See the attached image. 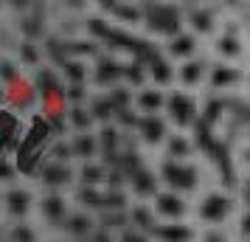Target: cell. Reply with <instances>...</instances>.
Wrapping results in <instances>:
<instances>
[{
	"label": "cell",
	"instance_id": "cell-1",
	"mask_svg": "<svg viewBox=\"0 0 250 242\" xmlns=\"http://www.w3.org/2000/svg\"><path fill=\"white\" fill-rule=\"evenodd\" d=\"M180 9L177 6H146V25L158 34L180 37Z\"/></svg>",
	"mask_w": 250,
	"mask_h": 242
},
{
	"label": "cell",
	"instance_id": "cell-2",
	"mask_svg": "<svg viewBox=\"0 0 250 242\" xmlns=\"http://www.w3.org/2000/svg\"><path fill=\"white\" fill-rule=\"evenodd\" d=\"M163 180L177 189V192H188L197 186V169L188 166V163H180V161H169L163 163Z\"/></svg>",
	"mask_w": 250,
	"mask_h": 242
},
{
	"label": "cell",
	"instance_id": "cell-3",
	"mask_svg": "<svg viewBox=\"0 0 250 242\" xmlns=\"http://www.w3.org/2000/svg\"><path fill=\"white\" fill-rule=\"evenodd\" d=\"M166 107H169V115L180 124V127L191 124V118L197 115V104H194V99L191 96H186V93H171L169 102H166Z\"/></svg>",
	"mask_w": 250,
	"mask_h": 242
},
{
	"label": "cell",
	"instance_id": "cell-4",
	"mask_svg": "<svg viewBox=\"0 0 250 242\" xmlns=\"http://www.w3.org/2000/svg\"><path fill=\"white\" fill-rule=\"evenodd\" d=\"M228 211H230V200H228L225 195L214 192V195H208L203 200V206H200V217L208 220V222H222V220L228 217Z\"/></svg>",
	"mask_w": 250,
	"mask_h": 242
},
{
	"label": "cell",
	"instance_id": "cell-5",
	"mask_svg": "<svg viewBox=\"0 0 250 242\" xmlns=\"http://www.w3.org/2000/svg\"><path fill=\"white\" fill-rule=\"evenodd\" d=\"M40 180H42L48 189H62V186H68L70 180H73V172H70L65 163L51 161L48 166H42V172H40Z\"/></svg>",
	"mask_w": 250,
	"mask_h": 242
},
{
	"label": "cell",
	"instance_id": "cell-6",
	"mask_svg": "<svg viewBox=\"0 0 250 242\" xmlns=\"http://www.w3.org/2000/svg\"><path fill=\"white\" fill-rule=\"evenodd\" d=\"M28 208H31V192H28V189H12V192L6 195V211H9L14 220L25 217Z\"/></svg>",
	"mask_w": 250,
	"mask_h": 242
},
{
	"label": "cell",
	"instance_id": "cell-7",
	"mask_svg": "<svg viewBox=\"0 0 250 242\" xmlns=\"http://www.w3.org/2000/svg\"><path fill=\"white\" fill-rule=\"evenodd\" d=\"M42 214H45L48 222H62V225H65V220L70 217L68 206H65V197H59V195L42 197Z\"/></svg>",
	"mask_w": 250,
	"mask_h": 242
},
{
	"label": "cell",
	"instance_id": "cell-8",
	"mask_svg": "<svg viewBox=\"0 0 250 242\" xmlns=\"http://www.w3.org/2000/svg\"><path fill=\"white\" fill-rule=\"evenodd\" d=\"M155 206H158V214H163V217H169V220H177L186 214V203L177 195H169V192L155 197Z\"/></svg>",
	"mask_w": 250,
	"mask_h": 242
},
{
	"label": "cell",
	"instance_id": "cell-9",
	"mask_svg": "<svg viewBox=\"0 0 250 242\" xmlns=\"http://www.w3.org/2000/svg\"><path fill=\"white\" fill-rule=\"evenodd\" d=\"M129 175V180H132V189H135L138 195H155L158 192V183H155V175L144 169V166H135Z\"/></svg>",
	"mask_w": 250,
	"mask_h": 242
},
{
	"label": "cell",
	"instance_id": "cell-10",
	"mask_svg": "<svg viewBox=\"0 0 250 242\" xmlns=\"http://www.w3.org/2000/svg\"><path fill=\"white\" fill-rule=\"evenodd\" d=\"M138 130H141L144 141L155 144V141H163V135H166V121H163V118H158V115H146V118H141Z\"/></svg>",
	"mask_w": 250,
	"mask_h": 242
},
{
	"label": "cell",
	"instance_id": "cell-11",
	"mask_svg": "<svg viewBox=\"0 0 250 242\" xmlns=\"http://www.w3.org/2000/svg\"><path fill=\"white\" fill-rule=\"evenodd\" d=\"M155 237L160 242H191V228L177 225V222H169V225H158L155 228Z\"/></svg>",
	"mask_w": 250,
	"mask_h": 242
},
{
	"label": "cell",
	"instance_id": "cell-12",
	"mask_svg": "<svg viewBox=\"0 0 250 242\" xmlns=\"http://www.w3.org/2000/svg\"><path fill=\"white\" fill-rule=\"evenodd\" d=\"M121 73H124V68H121L118 62L102 57L99 59V68H96V82H99V85H113L115 79H121Z\"/></svg>",
	"mask_w": 250,
	"mask_h": 242
},
{
	"label": "cell",
	"instance_id": "cell-13",
	"mask_svg": "<svg viewBox=\"0 0 250 242\" xmlns=\"http://www.w3.org/2000/svg\"><path fill=\"white\" fill-rule=\"evenodd\" d=\"M65 231H68L70 237H90V234H93V220L87 217L84 211L70 214V217L65 220Z\"/></svg>",
	"mask_w": 250,
	"mask_h": 242
},
{
	"label": "cell",
	"instance_id": "cell-14",
	"mask_svg": "<svg viewBox=\"0 0 250 242\" xmlns=\"http://www.w3.org/2000/svg\"><path fill=\"white\" fill-rule=\"evenodd\" d=\"M20 25H23V31L28 40H40L42 37V14H40V6H34L31 14H25L23 20H20Z\"/></svg>",
	"mask_w": 250,
	"mask_h": 242
},
{
	"label": "cell",
	"instance_id": "cell-15",
	"mask_svg": "<svg viewBox=\"0 0 250 242\" xmlns=\"http://www.w3.org/2000/svg\"><path fill=\"white\" fill-rule=\"evenodd\" d=\"M70 147H73V155H79V158H93V155L99 152V138H96V135H79Z\"/></svg>",
	"mask_w": 250,
	"mask_h": 242
},
{
	"label": "cell",
	"instance_id": "cell-16",
	"mask_svg": "<svg viewBox=\"0 0 250 242\" xmlns=\"http://www.w3.org/2000/svg\"><path fill=\"white\" fill-rule=\"evenodd\" d=\"M194 45H197V43H194L191 34H180V37H174V40H171L169 54H171V57H191Z\"/></svg>",
	"mask_w": 250,
	"mask_h": 242
},
{
	"label": "cell",
	"instance_id": "cell-17",
	"mask_svg": "<svg viewBox=\"0 0 250 242\" xmlns=\"http://www.w3.org/2000/svg\"><path fill=\"white\" fill-rule=\"evenodd\" d=\"M138 107H141L144 113L155 115V110H160V107H163V93H158V90H144L141 96H138Z\"/></svg>",
	"mask_w": 250,
	"mask_h": 242
},
{
	"label": "cell",
	"instance_id": "cell-18",
	"mask_svg": "<svg viewBox=\"0 0 250 242\" xmlns=\"http://www.w3.org/2000/svg\"><path fill=\"white\" fill-rule=\"evenodd\" d=\"M149 73H152V79L155 82H160V85H169L171 82V76H174V70H171V65L166 62V59L160 57L158 62H152L149 65Z\"/></svg>",
	"mask_w": 250,
	"mask_h": 242
},
{
	"label": "cell",
	"instance_id": "cell-19",
	"mask_svg": "<svg viewBox=\"0 0 250 242\" xmlns=\"http://www.w3.org/2000/svg\"><path fill=\"white\" fill-rule=\"evenodd\" d=\"M129 220H132V225H138L141 231H155L158 228V222H155V217H152V211L149 208H135L132 214H129Z\"/></svg>",
	"mask_w": 250,
	"mask_h": 242
},
{
	"label": "cell",
	"instance_id": "cell-20",
	"mask_svg": "<svg viewBox=\"0 0 250 242\" xmlns=\"http://www.w3.org/2000/svg\"><path fill=\"white\" fill-rule=\"evenodd\" d=\"M239 79V70H233V68H214L211 70V85L214 88H225V85H233V82Z\"/></svg>",
	"mask_w": 250,
	"mask_h": 242
},
{
	"label": "cell",
	"instance_id": "cell-21",
	"mask_svg": "<svg viewBox=\"0 0 250 242\" xmlns=\"http://www.w3.org/2000/svg\"><path fill=\"white\" fill-rule=\"evenodd\" d=\"M82 206H90V208H104V192H96L93 186H84L79 195H76Z\"/></svg>",
	"mask_w": 250,
	"mask_h": 242
},
{
	"label": "cell",
	"instance_id": "cell-22",
	"mask_svg": "<svg viewBox=\"0 0 250 242\" xmlns=\"http://www.w3.org/2000/svg\"><path fill=\"white\" fill-rule=\"evenodd\" d=\"M113 113H118V107H115L113 99H96V102H90V115L93 118H110Z\"/></svg>",
	"mask_w": 250,
	"mask_h": 242
},
{
	"label": "cell",
	"instance_id": "cell-23",
	"mask_svg": "<svg viewBox=\"0 0 250 242\" xmlns=\"http://www.w3.org/2000/svg\"><path fill=\"white\" fill-rule=\"evenodd\" d=\"M34 85H37V90L45 93V96H48V93H57V90H59L57 76H54V70H48V68L37 73V82H34Z\"/></svg>",
	"mask_w": 250,
	"mask_h": 242
},
{
	"label": "cell",
	"instance_id": "cell-24",
	"mask_svg": "<svg viewBox=\"0 0 250 242\" xmlns=\"http://www.w3.org/2000/svg\"><path fill=\"white\" fill-rule=\"evenodd\" d=\"M188 20H191V25L197 31H203V34H208V31L214 28V17H211V12H205V9H194V12L188 14Z\"/></svg>",
	"mask_w": 250,
	"mask_h": 242
},
{
	"label": "cell",
	"instance_id": "cell-25",
	"mask_svg": "<svg viewBox=\"0 0 250 242\" xmlns=\"http://www.w3.org/2000/svg\"><path fill=\"white\" fill-rule=\"evenodd\" d=\"M203 73H205V65L194 59V62H188V65L180 68V79L186 82V85H197V82L203 79Z\"/></svg>",
	"mask_w": 250,
	"mask_h": 242
},
{
	"label": "cell",
	"instance_id": "cell-26",
	"mask_svg": "<svg viewBox=\"0 0 250 242\" xmlns=\"http://www.w3.org/2000/svg\"><path fill=\"white\" fill-rule=\"evenodd\" d=\"M107 9H113L115 17H121V20H141V9L138 6H126V3H104Z\"/></svg>",
	"mask_w": 250,
	"mask_h": 242
},
{
	"label": "cell",
	"instance_id": "cell-27",
	"mask_svg": "<svg viewBox=\"0 0 250 242\" xmlns=\"http://www.w3.org/2000/svg\"><path fill=\"white\" fill-rule=\"evenodd\" d=\"M126 203V197L121 189H110V192H104V208H110V211H121Z\"/></svg>",
	"mask_w": 250,
	"mask_h": 242
},
{
	"label": "cell",
	"instance_id": "cell-28",
	"mask_svg": "<svg viewBox=\"0 0 250 242\" xmlns=\"http://www.w3.org/2000/svg\"><path fill=\"white\" fill-rule=\"evenodd\" d=\"M188 152H191V144H188L186 138H180V135L169 138V155H171V158H177V161H180V158H186Z\"/></svg>",
	"mask_w": 250,
	"mask_h": 242
},
{
	"label": "cell",
	"instance_id": "cell-29",
	"mask_svg": "<svg viewBox=\"0 0 250 242\" xmlns=\"http://www.w3.org/2000/svg\"><path fill=\"white\" fill-rule=\"evenodd\" d=\"M62 65H65V73L70 76V82H73V85H82V82H84V76H87V68H84V65H79V62H70V59H65Z\"/></svg>",
	"mask_w": 250,
	"mask_h": 242
},
{
	"label": "cell",
	"instance_id": "cell-30",
	"mask_svg": "<svg viewBox=\"0 0 250 242\" xmlns=\"http://www.w3.org/2000/svg\"><path fill=\"white\" fill-rule=\"evenodd\" d=\"M87 28L93 31V37H99V40H107V43H110V40L115 37V28H110V25L104 23V20H90V23H87Z\"/></svg>",
	"mask_w": 250,
	"mask_h": 242
},
{
	"label": "cell",
	"instance_id": "cell-31",
	"mask_svg": "<svg viewBox=\"0 0 250 242\" xmlns=\"http://www.w3.org/2000/svg\"><path fill=\"white\" fill-rule=\"evenodd\" d=\"M70 121H73V127H76V130H84V127H90L93 115H90V110L73 107V110H70Z\"/></svg>",
	"mask_w": 250,
	"mask_h": 242
},
{
	"label": "cell",
	"instance_id": "cell-32",
	"mask_svg": "<svg viewBox=\"0 0 250 242\" xmlns=\"http://www.w3.org/2000/svg\"><path fill=\"white\" fill-rule=\"evenodd\" d=\"M82 180H84V183L87 186H96V183H102L104 180V169L102 166H84V169H82Z\"/></svg>",
	"mask_w": 250,
	"mask_h": 242
},
{
	"label": "cell",
	"instance_id": "cell-33",
	"mask_svg": "<svg viewBox=\"0 0 250 242\" xmlns=\"http://www.w3.org/2000/svg\"><path fill=\"white\" fill-rule=\"evenodd\" d=\"M222 107H225V102H222V99H211V102H208V107H205L203 121L214 124V121H216V115H219V110H222Z\"/></svg>",
	"mask_w": 250,
	"mask_h": 242
},
{
	"label": "cell",
	"instance_id": "cell-34",
	"mask_svg": "<svg viewBox=\"0 0 250 242\" xmlns=\"http://www.w3.org/2000/svg\"><path fill=\"white\" fill-rule=\"evenodd\" d=\"M216 48H219L222 54H228V57H236L239 54V43L233 40V37H222V40L216 43Z\"/></svg>",
	"mask_w": 250,
	"mask_h": 242
},
{
	"label": "cell",
	"instance_id": "cell-35",
	"mask_svg": "<svg viewBox=\"0 0 250 242\" xmlns=\"http://www.w3.org/2000/svg\"><path fill=\"white\" fill-rule=\"evenodd\" d=\"M34 231L31 228H25V225H17V228L12 231V242H34Z\"/></svg>",
	"mask_w": 250,
	"mask_h": 242
},
{
	"label": "cell",
	"instance_id": "cell-36",
	"mask_svg": "<svg viewBox=\"0 0 250 242\" xmlns=\"http://www.w3.org/2000/svg\"><path fill=\"white\" fill-rule=\"evenodd\" d=\"M20 57H23V62H28V65H34L37 59H40V51H37L31 43H23L20 45Z\"/></svg>",
	"mask_w": 250,
	"mask_h": 242
},
{
	"label": "cell",
	"instance_id": "cell-37",
	"mask_svg": "<svg viewBox=\"0 0 250 242\" xmlns=\"http://www.w3.org/2000/svg\"><path fill=\"white\" fill-rule=\"evenodd\" d=\"M124 76H126L129 85H141V82H144V68H141V65H135V68L129 65V68L124 70Z\"/></svg>",
	"mask_w": 250,
	"mask_h": 242
},
{
	"label": "cell",
	"instance_id": "cell-38",
	"mask_svg": "<svg viewBox=\"0 0 250 242\" xmlns=\"http://www.w3.org/2000/svg\"><path fill=\"white\" fill-rule=\"evenodd\" d=\"M0 79L3 82H14V65L9 59H0Z\"/></svg>",
	"mask_w": 250,
	"mask_h": 242
},
{
	"label": "cell",
	"instance_id": "cell-39",
	"mask_svg": "<svg viewBox=\"0 0 250 242\" xmlns=\"http://www.w3.org/2000/svg\"><path fill=\"white\" fill-rule=\"evenodd\" d=\"M121 242H146V237H144V234H141L138 228H132V231L126 228V231H124V237H121Z\"/></svg>",
	"mask_w": 250,
	"mask_h": 242
},
{
	"label": "cell",
	"instance_id": "cell-40",
	"mask_svg": "<svg viewBox=\"0 0 250 242\" xmlns=\"http://www.w3.org/2000/svg\"><path fill=\"white\" fill-rule=\"evenodd\" d=\"M90 242H113V237H110V231H93Z\"/></svg>",
	"mask_w": 250,
	"mask_h": 242
},
{
	"label": "cell",
	"instance_id": "cell-41",
	"mask_svg": "<svg viewBox=\"0 0 250 242\" xmlns=\"http://www.w3.org/2000/svg\"><path fill=\"white\" fill-rule=\"evenodd\" d=\"M12 177H14V169L6 161H0V180H12Z\"/></svg>",
	"mask_w": 250,
	"mask_h": 242
},
{
	"label": "cell",
	"instance_id": "cell-42",
	"mask_svg": "<svg viewBox=\"0 0 250 242\" xmlns=\"http://www.w3.org/2000/svg\"><path fill=\"white\" fill-rule=\"evenodd\" d=\"M65 96H68V99H76V102H79V99H84V90H82L79 85H73V88H68V90H65Z\"/></svg>",
	"mask_w": 250,
	"mask_h": 242
},
{
	"label": "cell",
	"instance_id": "cell-43",
	"mask_svg": "<svg viewBox=\"0 0 250 242\" xmlns=\"http://www.w3.org/2000/svg\"><path fill=\"white\" fill-rule=\"evenodd\" d=\"M205 242H228V240L222 234H216V231H208V234H205Z\"/></svg>",
	"mask_w": 250,
	"mask_h": 242
},
{
	"label": "cell",
	"instance_id": "cell-44",
	"mask_svg": "<svg viewBox=\"0 0 250 242\" xmlns=\"http://www.w3.org/2000/svg\"><path fill=\"white\" fill-rule=\"evenodd\" d=\"M242 231L250 237V214H245V220H242Z\"/></svg>",
	"mask_w": 250,
	"mask_h": 242
},
{
	"label": "cell",
	"instance_id": "cell-45",
	"mask_svg": "<svg viewBox=\"0 0 250 242\" xmlns=\"http://www.w3.org/2000/svg\"><path fill=\"white\" fill-rule=\"evenodd\" d=\"M0 102H3V88H0Z\"/></svg>",
	"mask_w": 250,
	"mask_h": 242
}]
</instances>
